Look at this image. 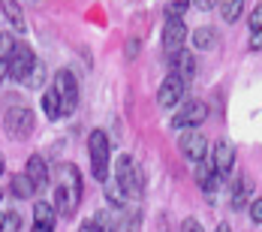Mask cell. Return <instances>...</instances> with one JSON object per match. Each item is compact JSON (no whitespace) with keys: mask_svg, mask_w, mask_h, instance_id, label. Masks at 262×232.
I'll list each match as a JSON object with an SVG mask.
<instances>
[{"mask_svg":"<svg viewBox=\"0 0 262 232\" xmlns=\"http://www.w3.org/2000/svg\"><path fill=\"white\" fill-rule=\"evenodd\" d=\"M81 202V172L73 163H63L60 166V184L54 187V205L63 217L76 214V208Z\"/></svg>","mask_w":262,"mask_h":232,"instance_id":"obj_1","label":"cell"},{"mask_svg":"<svg viewBox=\"0 0 262 232\" xmlns=\"http://www.w3.org/2000/svg\"><path fill=\"white\" fill-rule=\"evenodd\" d=\"M88 154H91V172L97 181H108V160H112V142L105 130H94L88 136Z\"/></svg>","mask_w":262,"mask_h":232,"instance_id":"obj_2","label":"cell"},{"mask_svg":"<svg viewBox=\"0 0 262 232\" xmlns=\"http://www.w3.org/2000/svg\"><path fill=\"white\" fill-rule=\"evenodd\" d=\"M115 184L127 193V196H139L142 193V175H139V166L130 154H121L115 160Z\"/></svg>","mask_w":262,"mask_h":232,"instance_id":"obj_3","label":"cell"},{"mask_svg":"<svg viewBox=\"0 0 262 232\" xmlns=\"http://www.w3.org/2000/svg\"><path fill=\"white\" fill-rule=\"evenodd\" d=\"M3 127L6 133L12 136V139H27L33 127H36V115H33V109H27V106H12L6 115H3Z\"/></svg>","mask_w":262,"mask_h":232,"instance_id":"obj_4","label":"cell"},{"mask_svg":"<svg viewBox=\"0 0 262 232\" xmlns=\"http://www.w3.org/2000/svg\"><path fill=\"white\" fill-rule=\"evenodd\" d=\"M54 91L60 97V118L63 115H73L76 106H79V81H76V76L70 70H60L54 76Z\"/></svg>","mask_w":262,"mask_h":232,"instance_id":"obj_5","label":"cell"},{"mask_svg":"<svg viewBox=\"0 0 262 232\" xmlns=\"http://www.w3.org/2000/svg\"><path fill=\"white\" fill-rule=\"evenodd\" d=\"M33 64H36V54L30 52V46H25V43H15L12 54L6 57V76L15 78V81H27L30 70H33Z\"/></svg>","mask_w":262,"mask_h":232,"instance_id":"obj_6","label":"cell"},{"mask_svg":"<svg viewBox=\"0 0 262 232\" xmlns=\"http://www.w3.org/2000/svg\"><path fill=\"white\" fill-rule=\"evenodd\" d=\"M184 94H187V81L181 76H175V73H169L157 91V103L163 109H172V106H178L184 100Z\"/></svg>","mask_w":262,"mask_h":232,"instance_id":"obj_7","label":"cell"},{"mask_svg":"<svg viewBox=\"0 0 262 232\" xmlns=\"http://www.w3.org/2000/svg\"><path fill=\"white\" fill-rule=\"evenodd\" d=\"M205 118H208V106L199 103V100H193V103L181 106V112L172 118V127L175 130H190V127H199Z\"/></svg>","mask_w":262,"mask_h":232,"instance_id":"obj_8","label":"cell"},{"mask_svg":"<svg viewBox=\"0 0 262 232\" xmlns=\"http://www.w3.org/2000/svg\"><path fill=\"white\" fill-rule=\"evenodd\" d=\"M184 39H187V25H184V18H166V25H163V49L169 54L181 52Z\"/></svg>","mask_w":262,"mask_h":232,"instance_id":"obj_9","label":"cell"},{"mask_svg":"<svg viewBox=\"0 0 262 232\" xmlns=\"http://www.w3.org/2000/svg\"><path fill=\"white\" fill-rule=\"evenodd\" d=\"M181 151L187 160H193V163H202L205 157H208V139L202 136V133H187L181 139Z\"/></svg>","mask_w":262,"mask_h":232,"instance_id":"obj_10","label":"cell"},{"mask_svg":"<svg viewBox=\"0 0 262 232\" xmlns=\"http://www.w3.org/2000/svg\"><path fill=\"white\" fill-rule=\"evenodd\" d=\"M214 169H217V175L220 178H226L232 169H235V145H229V142H217V148H214Z\"/></svg>","mask_w":262,"mask_h":232,"instance_id":"obj_11","label":"cell"},{"mask_svg":"<svg viewBox=\"0 0 262 232\" xmlns=\"http://www.w3.org/2000/svg\"><path fill=\"white\" fill-rule=\"evenodd\" d=\"M25 175L30 178V184L36 187V190H46L49 187V166H46V160L42 157H27V169H25Z\"/></svg>","mask_w":262,"mask_h":232,"instance_id":"obj_12","label":"cell"},{"mask_svg":"<svg viewBox=\"0 0 262 232\" xmlns=\"http://www.w3.org/2000/svg\"><path fill=\"white\" fill-rule=\"evenodd\" d=\"M196 181H199V187H202L205 193H214V190L220 187V175H217V169H214L211 160L196 163Z\"/></svg>","mask_w":262,"mask_h":232,"instance_id":"obj_13","label":"cell"},{"mask_svg":"<svg viewBox=\"0 0 262 232\" xmlns=\"http://www.w3.org/2000/svg\"><path fill=\"white\" fill-rule=\"evenodd\" d=\"M54 208L49 202H36L33 208V232H54Z\"/></svg>","mask_w":262,"mask_h":232,"instance_id":"obj_14","label":"cell"},{"mask_svg":"<svg viewBox=\"0 0 262 232\" xmlns=\"http://www.w3.org/2000/svg\"><path fill=\"white\" fill-rule=\"evenodd\" d=\"M169 60H172V73H175V76H181L184 81L196 73V60L184 52V49H181V52H175V54H169Z\"/></svg>","mask_w":262,"mask_h":232,"instance_id":"obj_15","label":"cell"},{"mask_svg":"<svg viewBox=\"0 0 262 232\" xmlns=\"http://www.w3.org/2000/svg\"><path fill=\"white\" fill-rule=\"evenodd\" d=\"M0 6H3V15H6V22L12 25V30L25 33V30H27V22H25V15H21V6H18L15 0H0Z\"/></svg>","mask_w":262,"mask_h":232,"instance_id":"obj_16","label":"cell"},{"mask_svg":"<svg viewBox=\"0 0 262 232\" xmlns=\"http://www.w3.org/2000/svg\"><path fill=\"white\" fill-rule=\"evenodd\" d=\"M247 199H250V184H247V178H238L232 184V208L235 211L247 208Z\"/></svg>","mask_w":262,"mask_h":232,"instance_id":"obj_17","label":"cell"},{"mask_svg":"<svg viewBox=\"0 0 262 232\" xmlns=\"http://www.w3.org/2000/svg\"><path fill=\"white\" fill-rule=\"evenodd\" d=\"M42 112H46L52 121L60 118V97H57V91H54V88H49V91L42 94Z\"/></svg>","mask_w":262,"mask_h":232,"instance_id":"obj_18","label":"cell"},{"mask_svg":"<svg viewBox=\"0 0 262 232\" xmlns=\"http://www.w3.org/2000/svg\"><path fill=\"white\" fill-rule=\"evenodd\" d=\"M36 193V187L30 184L27 175H12V196H18V199H30Z\"/></svg>","mask_w":262,"mask_h":232,"instance_id":"obj_19","label":"cell"},{"mask_svg":"<svg viewBox=\"0 0 262 232\" xmlns=\"http://www.w3.org/2000/svg\"><path fill=\"white\" fill-rule=\"evenodd\" d=\"M214 39H217V33H214L211 27H199V30L193 33V46H196V49H202V52L214 49Z\"/></svg>","mask_w":262,"mask_h":232,"instance_id":"obj_20","label":"cell"},{"mask_svg":"<svg viewBox=\"0 0 262 232\" xmlns=\"http://www.w3.org/2000/svg\"><path fill=\"white\" fill-rule=\"evenodd\" d=\"M105 199L112 202V208H124L130 196H127V193H124V190H121V187H118V184L112 181V184H105Z\"/></svg>","mask_w":262,"mask_h":232,"instance_id":"obj_21","label":"cell"},{"mask_svg":"<svg viewBox=\"0 0 262 232\" xmlns=\"http://www.w3.org/2000/svg\"><path fill=\"white\" fill-rule=\"evenodd\" d=\"M244 15V0H223V18L232 25Z\"/></svg>","mask_w":262,"mask_h":232,"instance_id":"obj_22","label":"cell"},{"mask_svg":"<svg viewBox=\"0 0 262 232\" xmlns=\"http://www.w3.org/2000/svg\"><path fill=\"white\" fill-rule=\"evenodd\" d=\"M21 229V217H18V211H6L3 217H0V232H18Z\"/></svg>","mask_w":262,"mask_h":232,"instance_id":"obj_23","label":"cell"},{"mask_svg":"<svg viewBox=\"0 0 262 232\" xmlns=\"http://www.w3.org/2000/svg\"><path fill=\"white\" fill-rule=\"evenodd\" d=\"M187 6H190V0H169V6H166V18H181L184 12H187Z\"/></svg>","mask_w":262,"mask_h":232,"instance_id":"obj_24","label":"cell"},{"mask_svg":"<svg viewBox=\"0 0 262 232\" xmlns=\"http://www.w3.org/2000/svg\"><path fill=\"white\" fill-rule=\"evenodd\" d=\"M15 49V39H12V33H0V60H6L9 54Z\"/></svg>","mask_w":262,"mask_h":232,"instance_id":"obj_25","label":"cell"},{"mask_svg":"<svg viewBox=\"0 0 262 232\" xmlns=\"http://www.w3.org/2000/svg\"><path fill=\"white\" fill-rule=\"evenodd\" d=\"M27 81H30V85H33V88H39V85H42V81H46V67H42V64H39V60H36V64H33V70H30V76H27Z\"/></svg>","mask_w":262,"mask_h":232,"instance_id":"obj_26","label":"cell"},{"mask_svg":"<svg viewBox=\"0 0 262 232\" xmlns=\"http://www.w3.org/2000/svg\"><path fill=\"white\" fill-rule=\"evenodd\" d=\"M250 33H253V36L262 33V3L253 9V15H250Z\"/></svg>","mask_w":262,"mask_h":232,"instance_id":"obj_27","label":"cell"},{"mask_svg":"<svg viewBox=\"0 0 262 232\" xmlns=\"http://www.w3.org/2000/svg\"><path fill=\"white\" fill-rule=\"evenodd\" d=\"M250 220H253V223H262V196L250 202Z\"/></svg>","mask_w":262,"mask_h":232,"instance_id":"obj_28","label":"cell"},{"mask_svg":"<svg viewBox=\"0 0 262 232\" xmlns=\"http://www.w3.org/2000/svg\"><path fill=\"white\" fill-rule=\"evenodd\" d=\"M181 232H205V229H202V223H199L196 217H187L181 223Z\"/></svg>","mask_w":262,"mask_h":232,"instance_id":"obj_29","label":"cell"},{"mask_svg":"<svg viewBox=\"0 0 262 232\" xmlns=\"http://www.w3.org/2000/svg\"><path fill=\"white\" fill-rule=\"evenodd\" d=\"M190 3H193L196 9H202V12H208L211 6H214V0H190Z\"/></svg>","mask_w":262,"mask_h":232,"instance_id":"obj_30","label":"cell"},{"mask_svg":"<svg viewBox=\"0 0 262 232\" xmlns=\"http://www.w3.org/2000/svg\"><path fill=\"white\" fill-rule=\"evenodd\" d=\"M3 76H6V60H0V81H3Z\"/></svg>","mask_w":262,"mask_h":232,"instance_id":"obj_31","label":"cell"},{"mask_svg":"<svg viewBox=\"0 0 262 232\" xmlns=\"http://www.w3.org/2000/svg\"><path fill=\"white\" fill-rule=\"evenodd\" d=\"M217 232H232V229H229V223H220V226H217Z\"/></svg>","mask_w":262,"mask_h":232,"instance_id":"obj_32","label":"cell"},{"mask_svg":"<svg viewBox=\"0 0 262 232\" xmlns=\"http://www.w3.org/2000/svg\"><path fill=\"white\" fill-rule=\"evenodd\" d=\"M0 172H3V157H0Z\"/></svg>","mask_w":262,"mask_h":232,"instance_id":"obj_33","label":"cell"},{"mask_svg":"<svg viewBox=\"0 0 262 232\" xmlns=\"http://www.w3.org/2000/svg\"><path fill=\"white\" fill-rule=\"evenodd\" d=\"M0 199H3V190H0Z\"/></svg>","mask_w":262,"mask_h":232,"instance_id":"obj_34","label":"cell"}]
</instances>
